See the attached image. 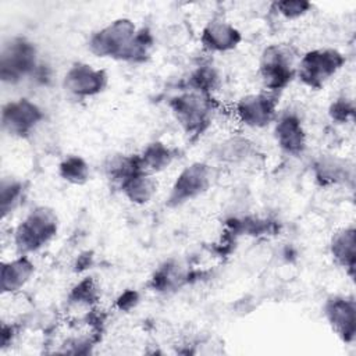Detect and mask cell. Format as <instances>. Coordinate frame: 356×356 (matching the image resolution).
<instances>
[{"label":"cell","mask_w":356,"mask_h":356,"mask_svg":"<svg viewBox=\"0 0 356 356\" xmlns=\"http://www.w3.org/2000/svg\"><path fill=\"white\" fill-rule=\"evenodd\" d=\"M139 159L145 171L157 174L171 165L175 159V152L164 142L154 140L143 147V150L139 153Z\"/></svg>","instance_id":"cell-19"},{"label":"cell","mask_w":356,"mask_h":356,"mask_svg":"<svg viewBox=\"0 0 356 356\" xmlns=\"http://www.w3.org/2000/svg\"><path fill=\"white\" fill-rule=\"evenodd\" d=\"M277 146L288 156L299 157L307 149V134L300 117L295 111L278 114L274 121Z\"/></svg>","instance_id":"cell-12"},{"label":"cell","mask_w":356,"mask_h":356,"mask_svg":"<svg viewBox=\"0 0 356 356\" xmlns=\"http://www.w3.org/2000/svg\"><path fill=\"white\" fill-rule=\"evenodd\" d=\"M332 261L342 268L350 278L355 275L356 267V229L353 225L337 229L328 245Z\"/></svg>","instance_id":"cell-15"},{"label":"cell","mask_w":356,"mask_h":356,"mask_svg":"<svg viewBox=\"0 0 356 356\" xmlns=\"http://www.w3.org/2000/svg\"><path fill=\"white\" fill-rule=\"evenodd\" d=\"M243 36L242 32L224 18H211L200 32L202 47L209 53H227L235 50Z\"/></svg>","instance_id":"cell-13"},{"label":"cell","mask_w":356,"mask_h":356,"mask_svg":"<svg viewBox=\"0 0 356 356\" xmlns=\"http://www.w3.org/2000/svg\"><path fill=\"white\" fill-rule=\"evenodd\" d=\"M35 264L28 254H18L1 264L0 288L1 293H14L21 291L32 278Z\"/></svg>","instance_id":"cell-16"},{"label":"cell","mask_w":356,"mask_h":356,"mask_svg":"<svg viewBox=\"0 0 356 356\" xmlns=\"http://www.w3.org/2000/svg\"><path fill=\"white\" fill-rule=\"evenodd\" d=\"M140 296L139 292L135 289H127L124 291L115 300V306L118 310L121 312H129L131 309L136 307V305L139 303Z\"/></svg>","instance_id":"cell-28"},{"label":"cell","mask_w":356,"mask_h":356,"mask_svg":"<svg viewBox=\"0 0 356 356\" xmlns=\"http://www.w3.org/2000/svg\"><path fill=\"white\" fill-rule=\"evenodd\" d=\"M280 93L263 90L248 93L235 103L236 120L252 129H261L273 124L278 115Z\"/></svg>","instance_id":"cell-8"},{"label":"cell","mask_w":356,"mask_h":356,"mask_svg":"<svg viewBox=\"0 0 356 356\" xmlns=\"http://www.w3.org/2000/svg\"><path fill=\"white\" fill-rule=\"evenodd\" d=\"M213 181V167L204 161H193L184 167L175 177L167 195L165 204L175 209L193 202L210 191Z\"/></svg>","instance_id":"cell-7"},{"label":"cell","mask_w":356,"mask_h":356,"mask_svg":"<svg viewBox=\"0 0 356 356\" xmlns=\"http://www.w3.org/2000/svg\"><path fill=\"white\" fill-rule=\"evenodd\" d=\"M38 49L24 36L7 39L0 51V79L4 83L17 85L28 78H35L40 68Z\"/></svg>","instance_id":"cell-4"},{"label":"cell","mask_w":356,"mask_h":356,"mask_svg":"<svg viewBox=\"0 0 356 356\" xmlns=\"http://www.w3.org/2000/svg\"><path fill=\"white\" fill-rule=\"evenodd\" d=\"M57 213L49 206L33 207L15 227L14 246L18 254H32L44 248L58 232Z\"/></svg>","instance_id":"cell-2"},{"label":"cell","mask_w":356,"mask_h":356,"mask_svg":"<svg viewBox=\"0 0 356 356\" xmlns=\"http://www.w3.org/2000/svg\"><path fill=\"white\" fill-rule=\"evenodd\" d=\"M328 114L332 121L337 124H346L355 117V104L353 100L342 96L335 99L328 108Z\"/></svg>","instance_id":"cell-27"},{"label":"cell","mask_w":356,"mask_h":356,"mask_svg":"<svg viewBox=\"0 0 356 356\" xmlns=\"http://www.w3.org/2000/svg\"><path fill=\"white\" fill-rule=\"evenodd\" d=\"M106 175L115 185H121L135 172L143 170L139 154H117L106 163Z\"/></svg>","instance_id":"cell-20"},{"label":"cell","mask_w":356,"mask_h":356,"mask_svg":"<svg viewBox=\"0 0 356 356\" xmlns=\"http://www.w3.org/2000/svg\"><path fill=\"white\" fill-rule=\"evenodd\" d=\"M110 76L106 70L92 64L76 61L63 76L64 90L78 100H86L99 96L108 86Z\"/></svg>","instance_id":"cell-10"},{"label":"cell","mask_w":356,"mask_h":356,"mask_svg":"<svg viewBox=\"0 0 356 356\" xmlns=\"http://www.w3.org/2000/svg\"><path fill=\"white\" fill-rule=\"evenodd\" d=\"M314 181L323 186H339L353 182V164L337 154H320L312 164Z\"/></svg>","instance_id":"cell-14"},{"label":"cell","mask_w":356,"mask_h":356,"mask_svg":"<svg viewBox=\"0 0 356 356\" xmlns=\"http://www.w3.org/2000/svg\"><path fill=\"white\" fill-rule=\"evenodd\" d=\"M154 47L150 29L139 28L127 17L115 18L92 32L88 39V50L99 58H111L129 64L147 61Z\"/></svg>","instance_id":"cell-1"},{"label":"cell","mask_w":356,"mask_h":356,"mask_svg":"<svg viewBox=\"0 0 356 356\" xmlns=\"http://www.w3.org/2000/svg\"><path fill=\"white\" fill-rule=\"evenodd\" d=\"M323 314L342 342L353 343L356 338V302L353 296H328L323 305Z\"/></svg>","instance_id":"cell-11"},{"label":"cell","mask_w":356,"mask_h":356,"mask_svg":"<svg viewBox=\"0 0 356 356\" xmlns=\"http://www.w3.org/2000/svg\"><path fill=\"white\" fill-rule=\"evenodd\" d=\"M189 282V271L178 261H164L152 275L150 288L157 292H170Z\"/></svg>","instance_id":"cell-18"},{"label":"cell","mask_w":356,"mask_h":356,"mask_svg":"<svg viewBox=\"0 0 356 356\" xmlns=\"http://www.w3.org/2000/svg\"><path fill=\"white\" fill-rule=\"evenodd\" d=\"M188 85L191 90H196L204 95H213L220 85V74L213 65H199L189 75Z\"/></svg>","instance_id":"cell-24"},{"label":"cell","mask_w":356,"mask_h":356,"mask_svg":"<svg viewBox=\"0 0 356 356\" xmlns=\"http://www.w3.org/2000/svg\"><path fill=\"white\" fill-rule=\"evenodd\" d=\"M100 298V289L92 277L82 278L72 286L68 295V300L78 306H92Z\"/></svg>","instance_id":"cell-25"},{"label":"cell","mask_w":356,"mask_h":356,"mask_svg":"<svg viewBox=\"0 0 356 356\" xmlns=\"http://www.w3.org/2000/svg\"><path fill=\"white\" fill-rule=\"evenodd\" d=\"M24 182L15 177H3L0 182V211L1 217L6 218L19 204L24 196Z\"/></svg>","instance_id":"cell-22"},{"label":"cell","mask_w":356,"mask_h":356,"mask_svg":"<svg viewBox=\"0 0 356 356\" xmlns=\"http://www.w3.org/2000/svg\"><path fill=\"white\" fill-rule=\"evenodd\" d=\"M118 188L128 202L142 206L149 203L156 195L157 179L154 178V174L140 170L125 179Z\"/></svg>","instance_id":"cell-17"},{"label":"cell","mask_w":356,"mask_h":356,"mask_svg":"<svg viewBox=\"0 0 356 356\" xmlns=\"http://www.w3.org/2000/svg\"><path fill=\"white\" fill-rule=\"evenodd\" d=\"M274 11L285 19H299L312 11L313 4L305 0H281L273 3Z\"/></svg>","instance_id":"cell-26"},{"label":"cell","mask_w":356,"mask_h":356,"mask_svg":"<svg viewBox=\"0 0 356 356\" xmlns=\"http://www.w3.org/2000/svg\"><path fill=\"white\" fill-rule=\"evenodd\" d=\"M168 107L181 129L191 138L202 136L211 125L214 99L210 95L189 89L171 97Z\"/></svg>","instance_id":"cell-3"},{"label":"cell","mask_w":356,"mask_h":356,"mask_svg":"<svg viewBox=\"0 0 356 356\" xmlns=\"http://www.w3.org/2000/svg\"><path fill=\"white\" fill-rule=\"evenodd\" d=\"M43 120V108L26 97L10 100L1 107V128L13 138L31 136Z\"/></svg>","instance_id":"cell-9"},{"label":"cell","mask_w":356,"mask_h":356,"mask_svg":"<svg viewBox=\"0 0 356 356\" xmlns=\"http://www.w3.org/2000/svg\"><path fill=\"white\" fill-rule=\"evenodd\" d=\"M57 174L67 184L83 185L89 181L90 167L82 156L68 154L58 163Z\"/></svg>","instance_id":"cell-21"},{"label":"cell","mask_w":356,"mask_h":356,"mask_svg":"<svg viewBox=\"0 0 356 356\" xmlns=\"http://www.w3.org/2000/svg\"><path fill=\"white\" fill-rule=\"evenodd\" d=\"M296 53L289 44L274 43L263 49L259 60V76L264 90L280 93L296 79Z\"/></svg>","instance_id":"cell-5"},{"label":"cell","mask_w":356,"mask_h":356,"mask_svg":"<svg viewBox=\"0 0 356 356\" xmlns=\"http://www.w3.org/2000/svg\"><path fill=\"white\" fill-rule=\"evenodd\" d=\"M346 57L337 49L320 47L306 51L296 67V79L310 89H321L345 65Z\"/></svg>","instance_id":"cell-6"},{"label":"cell","mask_w":356,"mask_h":356,"mask_svg":"<svg viewBox=\"0 0 356 356\" xmlns=\"http://www.w3.org/2000/svg\"><path fill=\"white\" fill-rule=\"evenodd\" d=\"M256 153L253 143L245 138H231L224 140L217 152L222 161L241 163L250 159Z\"/></svg>","instance_id":"cell-23"}]
</instances>
